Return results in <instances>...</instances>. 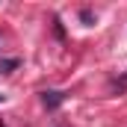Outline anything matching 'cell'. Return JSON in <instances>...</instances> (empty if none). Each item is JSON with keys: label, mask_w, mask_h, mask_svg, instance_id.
Listing matches in <instances>:
<instances>
[{"label": "cell", "mask_w": 127, "mask_h": 127, "mask_svg": "<svg viewBox=\"0 0 127 127\" xmlns=\"http://www.w3.org/2000/svg\"><path fill=\"white\" fill-rule=\"evenodd\" d=\"M18 65H21V59H3V62H0V71H3V74H9V71H15Z\"/></svg>", "instance_id": "7a4b0ae2"}, {"label": "cell", "mask_w": 127, "mask_h": 127, "mask_svg": "<svg viewBox=\"0 0 127 127\" xmlns=\"http://www.w3.org/2000/svg\"><path fill=\"white\" fill-rule=\"evenodd\" d=\"M62 100H65V92H41V103L47 109H56Z\"/></svg>", "instance_id": "6da1fadb"}, {"label": "cell", "mask_w": 127, "mask_h": 127, "mask_svg": "<svg viewBox=\"0 0 127 127\" xmlns=\"http://www.w3.org/2000/svg\"><path fill=\"white\" fill-rule=\"evenodd\" d=\"M80 18H83L86 24H95V15H92V9H80Z\"/></svg>", "instance_id": "3957f363"}, {"label": "cell", "mask_w": 127, "mask_h": 127, "mask_svg": "<svg viewBox=\"0 0 127 127\" xmlns=\"http://www.w3.org/2000/svg\"><path fill=\"white\" fill-rule=\"evenodd\" d=\"M0 103H3V95H0Z\"/></svg>", "instance_id": "277c9868"}]
</instances>
